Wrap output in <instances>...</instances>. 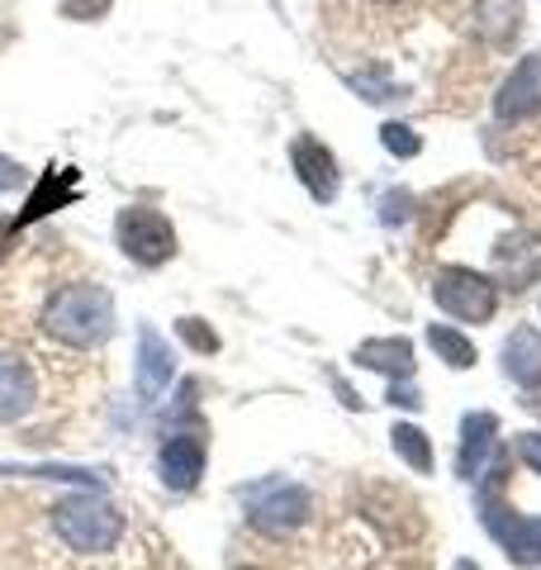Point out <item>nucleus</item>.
Masks as SVG:
<instances>
[{"label":"nucleus","mask_w":541,"mask_h":570,"mask_svg":"<svg viewBox=\"0 0 541 570\" xmlns=\"http://www.w3.org/2000/svg\"><path fill=\"white\" fill-rule=\"evenodd\" d=\"M390 448L400 461H409L419 475H432V438L423 433L419 423H394L390 428Z\"/></svg>","instance_id":"19"},{"label":"nucleus","mask_w":541,"mask_h":570,"mask_svg":"<svg viewBox=\"0 0 541 570\" xmlns=\"http://www.w3.org/2000/svg\"><path fill=\"white\" fill-rule=\"evenodd\" d=\"M43 333L52 343H62L71 352H96L115 337V295L105 285H90V281H77V285H62V291L48 295V305L39 314Z\"/></svg>","instance_id":"1"},{"label":"nucleus","mask_w":541,"mask_h":570,"mask_svg":"<svg viewBox=\"0 0 541 570\" xmlns=\"http://www.w3.org/2000/svg\"><path fill=\"white\" fill-rule=\"evenodd\" d=\"M381 205H385V214H381V219H385V224H394V219H409V195H400V190H390V195H385V200H381Z\"/></svg>","instance_id":"27"},{"label":"nucleus","mask_w":541,"mask_h":570,"mask_svg":"<svg viewBox=\"0 0 541 570\" xmlns=\"http://www.w3.org/2000/svg\"><path fill=\"white\" fill-rule=\"evenodd\" d=\"M347 86H356V91H361V96H366L371 105H385V100H394V81L385 77V67L347 71Z\"/></svg>","instance_id":"21"},{"label":"nucleus","mask_w":541,"mask_h":570,"mask_svg":"<svg viewBox=\"0 0 541 570\" xmlns=\"http://www.w3.org/2000/svg\"><path fill=\"white\" fill-rule=\"evenodd\" d=\"M52 519V532H58V542L71 547L77 557H105V551H115L124 542V513L105 499V490H86V494H67L58 504L48 509Z\"/></svg>","instance_id":"3"},{"label":"nucleus","mask_w":541,"mask_h":570,"mask_svg":"<svg viewBox=\"0 0 541 570\" xmlns=\"http://www.w3.org/2000/svg\"><path fill=\"white\" fill-rule=\"evenodd\" d=\"M390 404H394V409H423V395H419V390H413L409 381H394V385H390Z\"/></svg>","instance_id":"25"},{"label":"nucleus","mask_w":541,"mask_h":570,"mask_svg":"<svg viewBox=\"0 0 541 570\" xmlns=\"http://www.w3.org/2000/svg\"><path fill=\"white\" fill-rule=\"evenodd\" d=\"M400 570H432V566H427V561H404Z\"/></svg>","instance_id":"32"},{"label":"nucleus","mask_w":541,"mask_h":570,"mask_svg":"<svg viewBox=\"0 0 541 570\" xmlns=\"http://www.w3.org/2000/svg\"><path fill=\"white\" fill-rule=\"evenodd\" d=\"M39 404V381L20 352H0V423H20Z\"/></svg>","instance_id":"13"},{"label":"nucleus","mask_w":541,"mask_h":570,"mask_svg":"<svg viewBox=\"0 0 541 570\" xmlns=\"http://www.w3.org/2000/svg\"><path fill=\"white\" fill-rule=\"evenodd\" d=\"M518 29H522V0H475V33L490 48L513 43Z\"/></svg>","instance_id":"16"},{"label":"nucleus","mask_w":541,"mask_h":570,"mask_svg":"<svg viewBox=\"0 0 541 570\" xmlns=\"http://www.w3.org/2000/svg\"><path fill=\"white\" fill-rule=\"evenodd\" d=\"M503 371L518 385L541 381V333L537 328H513V337L503 343Z\"/></svg>","instance_id":"17"},{"label":"nucleus","mask_w":541,"mask_h":570,"mask_svg":"<svg viewBox=\"0 0 541 570\" xmlns=\"http://www.w3.org/2000/svg\"><path fill=\"white\" fill-rule=\"evenodd\" d=\"M427 347L437 352V362H446L451 371H471L475 366V343L461 328H451V324H427Z\"/></svg>","instance_id":"18"},{"label":"nucleus","mask_w":541,"mask_h":570,"mask_svg":"<svg viewBox=\"0 0 541 570\" xmlns=\"http://www.w3.org/2000/svg\"><path fill=\"white\" fill-rule=\"evenodd\" d=\"M176 381V356H171V343L161 337L153 324L138 328V356H134V385H138V400L157 404L161 395L171 390Z\"/></svg>","instance_id":"10"},{"label":"nucleus","mask_w":541,"mask_h":570,"mask_svg":"<svg viewBox=\"0 0 541 570\" xmlns=\"http://www.w3.org/2000/svg\"><path fill=\"white\" fill-rule=\"evenodd\" d=\"M20 186H24V167L14 163V157L0 153V195H6V190H20Z\"/></svg>","instance_id":"24"},{"label":"nucleus","mask_w":541,"mask_h":570,"mask_svg":"<svg viewBox=\"0 0 541 570\" xmlns=\"http://www.w3.org/2000/svg\"><path fill=\"white\" fill-rule=\"evenodd\" d=\"M541 115V52H528L509 77H503L494 96V119L499 124H522Z\"/></svg>","instance_id":"9"},{"label":"nucleus","mask_w":541,"mask_h":570,"mask_svg":"<svg viewBox=\"0 0 541 570\" xmlns=\"http://www.w3.org/2000/svg\"><path fill=\"white\" fill-rule=\"evenodd\" d=\"M115 10V0H58V14L71 24H96Z\"/></svg>","instance_id":"23"},{"label":"nucleus","mask_w":541,"mask_h":570,"mask_svg":"<svg viewBox=\"0 0 541 570\" xmlns=\"http://www.w3.org/2000/svg\"><path fill=\"white\" fill-rule=\"evenodd\" d=\"M352 362L366 371H381L390 381H413V371H419V356H413L409 337H366V343L352 352Z\"/></svg>","instance_id":"14"},{"label":"nucleus","mask_w":541,"mask_h":570,"mask_svg":"<svg viewBox=\"0 0 541 570\" xmlns=\"http://www.w3.org/2000/svg\"><path fill=\"white\" fill-rule=\"evenodd\" d=\"M522 409H532V414H541V381L522 385Z\"/></svg>","instance_id":"29"},{"label":"nucleus","mask_w":541,"mask_h":570,"mask_svg":"<svg viewBox=\"0 0 541 570\" xmlns=\"http://www.w3.org/2000/svg\"><path fill=\"white\" fill-rule=\"evenodd\" d=\"M205 461H209V442L205 433H195V428H186V433H167V442H161L157 452V471H161V485L186 494L200 485L205 475Z\"/></svg>","instance_id":"7"},{"label":"nucleus","mask_w":541,"mask_h":570,"mask_svg":"<svg viewBox=\"0 0 541 570\" xmlns=\"http://www.w3.org/2000/svg\"><path fill=\"white\" fill-rule=\"evenodd\" d=\"M375 6H404V0H375Z\"/></svg>","instance_id":"33"},{"label":"nucleus","mask_w":541,"mask_h":570,"mask_svg":"<svg viewBox=\"0 0 541 570\" xmlns=\"http://www.w3.org/2000/svg\"><path fill=\"white\" fill-rule=\"evenodd\" d=\"M77 167H48L43 171V181H39V190L29 195V205H24V214H14V228H29L33 219H43V214H52L58 205H71L77 200Z\"/></svg>","instance_id":"15"},{"label":"nucleus","mask_w":541,"mask_h":570,"mask_svg":"<svg viewBox=\"0 0 541 570\" xmlns=\"http://www.w3.org/2000/svg\"><path fill=\"white\" fill-rule=\"evenodd\" d=\"M432 299L456 324H490L499 314V285L475 266H437L432 272Z\"/></svg>","instance_id":"5"},{"label":"nucleus","mask_w":541,"mask_h":570,"mask_svg":"<svg viewBox=\"0 0 541 570\" xmlns=\"http://www.w3.org/2000/svg\"><path fill=\"white\" fill-rule=\"evenodd\" d=\"M381 142H385V153H390V157H419V153H423V138L413 134L409 124H400V119L381 124Z\"/></svg>","instance_id":"22"},{"label":"nucleus","mask_w":541,"mask_h":570,"mask_svg":"<svg viewBox=\"0 0 541 570\" xmlns=\"http://www.w3.org/2000/svg\"><path fill=\"white\" fill-rule=\"evenodd\" d=\"M291 167H295V176H299V186L309 190L318 205H333V200H337L342 171H337V157H333V148H328L323 138L299 134V138L291 142Z\"/></svg>","instance_id":"8"},{"label":"nucleus","mask_w":541,"mask_h":570,"mask_svg":"<svg viewBox=\"0 0 541 570\" xmlns=\"http://www.w3.org/2000/svg\"><path fill=\"white\" fill-rule=\"evenodd\" d=\"M456 570H484V566H475L471 557H461V561H456Z\"/></svg>","instance_id":"31"},{"label":"nucleus","mask_w":541,"mask_h":570,"mask_svg":"<svg viewBox=\"0 0 541 570\" xmlns=\"http://www.w3.org/2000/svg\"><path fill=\"white\" fill-rule=\"evenodd\" d=\"M503 485H509V452L494 448V461L480 471L475 480V504H480V523L484 532L503 547V557L513 566H541V519H528L503 504Z\"/></svg>","instance_id":"2"},{"label":"nucleus","mask_w":541,"mask_h":570,"mask_svg":"<svg viewBox=\"0 0 541 570\" xmlns=\"http://www.w3.org/2000/svg\"><path fill=\"white\" fill-rule=\"evenodd\" d=\"M518 456L541 475V433H522V438H518Z\"/></svg>","instance_id":"26"},{"label":"nucleus","mask_w":541,"mask_h":570,"mask_svg":"<svg viewBox=\"0 0 541 570\" xmlns=\"http://www.w3.org/2000/svg\"><path fill=\"white\" fill-rule=\"evenodd\" d=\"M238 570H262V566H238Z\"/></svg>","instance_id":"34"},{"label":"nucleus","mask_w":541,"mask_h":570,"mask_svg":"<svg viewBox=\"0 0 541 570\" xmlns=\"http://www.w3.org/2000/svg\"><path fill=\"white\" fill-rule=\"evenodd\" d=\"M243 509H247V523L257 528L262 538H291V532H299L314 519V494H309V485H299V480L266 475L243 490Z\"/></svg>","instance_id":"4"},{"label":"nucleus","mask_w":541,"mask_h":570,"mask_svg":"<svg viewBox=\"0 0 541 570\" xmlns=\"http://www.w3.org/2000/svg\"><path fill=\"white\" fill-rule=\"evenodd\" d=\"M115 238L124 247V257L138 266H167L176 257V228L161 209L153 205H129L115 219Z\"/></svg>","instance_id":"6"},{"label":"nucleus","mask_w":541,"mask_h":570,"mask_svg":"<svg viewBox=\"0 0 541 570\" xmlns=\"http://www.w3.org/2000/svg\"><path fill=\"white\" fill-rule=\"evenodd\" d=\"M494 272L503 285V291H528V285L541 281V234H532V228H518V234H509L499 247H494Z\"/></svg>","instance_id":"11"},{"label":"nucleus","mask_w":541,"mask_h":570,"mask_svg":"<svg viewBox=\"0 0 541 570\" xmlns=\"http://www.w3.org/2000/svg\"><path fill=\"white\" fill-rule=\"evenodd\" d=\"M499 448V419L490 409H480V414H465L461 419V448H456V475L461 480H480V471L490 466V456Z\"/></svg>","instance_id":"12"},{"label":"nucleus","mask_w":541,"mask_h":570,"mask_svg":"<svg viewBox=\"0 0 541 570\" xmlns=\"http://www.w3.org/2000/svg\"><path fill=\"white\" fill-rule=\"evenodd\" d=\"M14 234H20V228H14V219H10V214H0V262L10 257V247H14Z\"/></svg>","instance_id":"28"},{"label":"nucleus","mask_w":541,"mask_h":570,"mask_svg":"<svg viewBox=\"0 0 541 570\" xmlns=\"http://www.w3.org/2000/svg\"><path fill=\"white\" fill-rule=\"evenodd\" d=\"M176 337H180V343H186L195 356H214V352L224 347V343H219V333H214V328L205 324V318H195V314L176 318Z\"/></svg>","instance_id":"20"},{"label":"nucleus","mask_w":541,"mask_h":570,"mask_svg":"<svg viewBox=\"0 0 541 570\" xmlns=\"http://www.w3.org/2000/svg\"><path fill=\"white\" fill-rule=\"evenodd\" d=\"M333 385H337V395H342V404H347V409H361V400H356V390H352L347 381H342V376H333Z\"/></svg>","instance_id":"30"}]
</instances>
